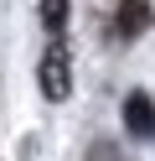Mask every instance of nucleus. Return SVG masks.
Masks as SVG:
<instances>
[{
    "mask_svg": "<svg viewBox=\"0 0 155 161\" xmlns=\"http://www.w3.org/2000/svg\"><path fill=\"white\" fill-rule=\"evenodd\" d=\"M36 78H41V94H47L52 104L72 94V63H67V47H62V42L47 47V57H41V73H36Z\"/></svg>",
    "mask_w": 155,
    "mask_h": 161,
    "instance_id": "1",
    "label": "nucleus"
},
{
    "mask_svg": "<svg viewBox=\"0 0 155 161\" xmlns=\"http://www.w3.org/2000/svg\"><path fill=\"white\" fill-rule=\"evenodd\" d=\"M124 130L129 135H155V104H150V94H129L124 99Z\"/></svg>",
    "mask_w": 155,
    "mask_h": 161,
    "instance_id": "2",
    "label": "nucleus"
},
{
    "mask_svg": "<svg viewBox=\"0 0 155 161\" xmlns=\"http://www.w3.org/2000/svg\"><path fill=\"white\" fill-rule=\"evenodd\" d=\"M114 26H119V36H140L145 26H150V0H119Z\"/></svg>",
    "mask_w": 155,
    "mask_h": 161,
    "instance_id": "3",
    "label": "nucleus"
},
{
    "mask_svg": "<svg viewBox=\"0 0 155 161\" xmlns=\"http://www.w3.org/2000/svg\"><path fill=\"white\" fill-rule=\"evenodd\" d=\"M41 26L57 36L62 26H67V0H41Z\"/></svg>",
    "mask_w": 155,
    "mask_h": 161,
    "instance_id": "4",
    "label": "nucleus"
},
{
    "mask_svg": "<svg viewBox=\"0 0 155 161\" xmlns=\"http://www.w3.org/2000/svg\"><path fill=\"white\" fill-rule=\"evenodd\" d=\"M88 161H124V156H119V146H114V140H98V146L88 151Z\"/></svg>",
    "mask_w": 155,
    "mask_h": 161,
    "instance_id": "5",
    "label": "nucleus"
}]
</instances>
